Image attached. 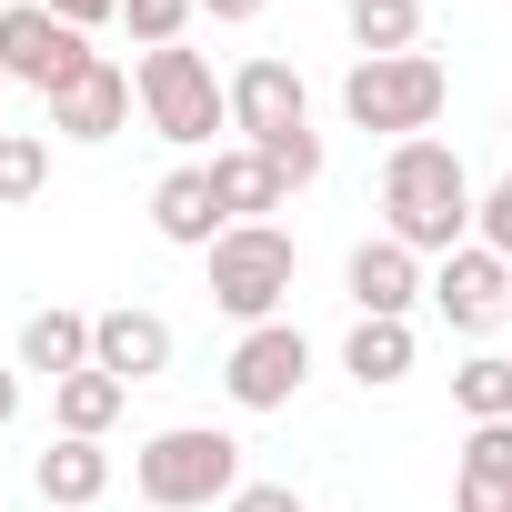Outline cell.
<instances>
[{
    "label": "cell",
    "mask_w": 512,
    "mask_h": 512,
    "mask_svg": "<svg viewBox=\"0 0 512 512\" xmlns=\"http://www.w3.org/2000/svg\"><path fill=\"white\" fill-rule=\"evenodd\" d=\"M472 181H462V151L452 141H392V161H382V231L402 241V251H422V262H452V251L472 241Z\"/></svg>",
    "instance_id": "obj_1"
},
{
    "label": "cell",
    "mask_w": 512,
    "mask_h": 512,
    "mask_svg": "<svg viewBox=\"0 0 512 512\" xmlns=\"http://www.w3.org/2000/svg\"><path fill=\"white\" fill-rule=\"evenodd\" d=\"M131 492L151 512H211V502L241 492V442L221 422H171V432H151L131 452Z\"/></svg>",
    "instance_id": "obj_2"
},
{
    "label": "cell",
    "mask_w": 512,
    "mask_h": 512,
    "mask_svg": "<svg viewBox=\"0 0 512 512\" xmlns=\"http://www.w3.org/2000/svg\"><path fill=\"white\" fill-rule=\"evenodd\" d=\"M201 262H211V312H231L241 332H262V322H282V302H292L302 251H292L282 221H231Z\"/></svg>",
    "instance_id": "obj_3"
},
{
    "label": "cell",
    "mask_w": 512,
    "mask_h": 512,
    "mask_svg": "<svg viewBox=\"0 0 512 512\" xmlns=\"http://www.w3.org/2000/svg\"><path fill=\"white\" fill-rule=\"evenodd\" d=\"M141 121L171 141V151H211V131H231V81L191 51V41H171V51H141Z\"/></svg>",
    "instance_id": "obj_4"
},
{
    "label": "cell",
    "mask_w": 512,
    "mask_h": 512,
    "mask_svg": "<svg viewBox=\"0 0 512 512\" xmlns=\"http://www.w3.org/2000/svg\"><path fill=\"white\" fill-rule=\"evenodd\" d=\"M452 101V71L432 51H392V61H352L342 71V121L352 131H392V141H422Z\"/></svg>",
    "instance_id": "obj_5"
},
{
    "label": "cell",
    "mask_w": 512,
    "mask_h": 512,
    "mask_svg": "<svg viewBox=\"0 0 512 512\" xmlns=\"http://www.w3.org/2000/svg\"><path fill=\"white\" fill-rule=\"evenodd\" d=\"M91 61H101V51H91V31H71L51 0H11V11H0V71H11L21 91L61 101Z\"/></svg>",
    "instance_id": "obj_6"
},
{
    "label": "cell",
    "mask_w": 512,
    "mask_h": 512,
    "mask_svg": "<svg viewBox=\"0 0 512 512\" xmlns=\"http://www.w3.org/2000/svg\"><path fill=\"white\" fill-rule=\"evenodd\" d=\"M302 382H312V342H302L292 322L241 332V342H231V362H221L231 412H292V402H302Z\"/></svg>",
    "instance_id": "obj_7"
},
{
    "label": "cell",
    "mask_w": 512,
    "mask_h": 512,
    "mask_svg": "<svg viewBox=\"0 0 512 512\" xmlns=\"http://www.w3.org/2000/svg\"><path fill=\"white\" fill-rule=\"evenodd\" d=\"M231 131L262 151V141H282V131H312V91H302V71L292 61H241L231 71Z\"/></svg>",
    "instance_id": "obj_8"
},
{
    "label": "cell",
    "mask_w": 512,
    "mask_h": 512,
    "mask_svg": "<svg viewBox=\"0 0 512 512\" xmlns=\"http://www.w3.org/2000/svg\"><path fill=\"white\" fill-rule=\"evenodd\" d=\"M432 312H442L452 332H492V322H512V262H502V251H482V241H462L452 262L432 272Z\"/></svg>",
    "instance_id": "obj_9"
},
{
    "label": "cell",
    "mask_w": 512,
    "mask_h": 512,
    "mask_svg": "<svg viewBox=\"0 0 512 512\" xmlns=\"http://www.w3.org/2000/svg\"><path fill=\"white\" fill-rule=\"evenodd\" d=\"M342 292H352V312H362V322H412V302H422L432 282H422V251H402V241L382 231V241H352Z\"/></svg>",
    "instance_id": "obj_10"
},
{
    "label": "cell",
    "mask_w": 512,
    "mask_h": 512,
    "mask_svg": "<svg viewBox=\"0 0 512 512\" xmlns=\"http://www.w3.org/2000/svg\"><path fill=\"white\" fill-rule=\"evenodd\" d=\"M131 101H141V81L101 51V61L51 101V131H61V141H111V131H131Z\"/></svg>",
    "instance_id": "obj_11"
},
{
    "label": "cell",
    "mask_w": 512,
    "mask_h": 512,
    "mask_svg": "<svg viewBox=\"0 0 512 512\" xmlns=\"http://www.w3.org/2000/svg\"><path fill=\"white\" fill-rule=\"evenodd\" d=\"M91 362H101L111 382H161V372H171V322L141 312V302L91 312Z\"/></svg>",
    "instance_id": "obj_12"
},
{
    "label": "cell",
    "mask_w": 512,
    "mask_h": 512,
    "mask_svg": "<svg viewBox=\"0 0 512 512\" xmlns=\"http://www.w3.org/2000/svg\"><path fill=\"white\" fill-rule=\"evenodd\" d=\"M151 231L181 241V251H211V241L231 231V211H221V191H211V161L161 171V191H151Z\"/></svg>",
    "instance_id": "obj_13"
},
{
    "label": "cell",
    "mask_w": 512,
    "mask_h": 512,
    "mask_svg": "<svg viewBox=\"0 0 512 512\" xmlns=\"http://www.w3.org/2000/svg\"><path fill=\"white\" fill-rule=\"evenodd\" d=\"M31 492H41L51 512H91V502L111 492V452H101V442H81V432H61V442L31 462Z\"/></svg>",
    "instance_id": "obj_14"
},
{
    "label": "cell",
    "mask_w": 512,
    "mask_h": 512,
    "mask_svg": "<svg viewBox=\"0 0 512 512\" xmlns=\"http://www.w3.org/2000/svg\"><path fill=\"white\" fill-rule=\"evenodd\" d=\"M452 512H512V422H472V432H462Z\"/></svg>",
    "instance_id": "obj_15"
},
{
    "label": "cell",
    "mask_w": 512,
    "mask_h": 512,
    "mask_svg": "<svg viewBox=\"0 0 512 512\" xmlns=\"http://www.w3.org/2000/svg\"><path fill=\"white\" fill-rule=\"evenodd\" d=\"M21 372H41V382L91 372V312H71V302L31 312V322H21Z\"/></svg>",
    "instance_id": "obj_16"
},
{
    "label": "cell",
    "mask_w": 512,
    "mask_h": 512,
    "mask_svg": "<svg viewBox=\"0 0 512 512\" xmlns=\"http://www.w3.org/2000/svg\"><path fill=\"white\" fill-rule=\"evenodd\" d=\"M211 191H221V211L231 221H272L292 191H282V171L251 151V141H231V151H211Z\"/></svg>",
    "instance_id": "obj_17"
},
{
    "label": "cell",
    "mask_w": 512,
    "mask_h": 512,
    "mask_svg": "<svg viewBox=\"0 0 512 512\" xmlns=\"http://www.w3.org/2000/svg\"><path fill=\"white\" fill-rule=\"evenodd\" d=\"M342 372H352L362 392H392V382H412V322H352V342H342Z\"/></svg>",
    "instance_id": "obj_18"
},
{
    "label": "cell",
    "mask_w": 512,
    "mask_h": 512,
    "mask_svg": "<svg viewBox=\"0 0 512 512\" xmlns=\"http://www.w3.org/2000/svg\"><path fill=\"white\" fill-rule=\"evenodd\" d=\"M121 402H131V382H111L101 362H91V372H71V382H51V422H61V432H81V442H101V432L121 422Z\"/></svg>",
    "instance_id": "obj_19"
},
{
    "label": "cell",
    "mask_w": 512,
    "mask_h": 512,
    "mask_svg": "<svg viewBox=\"0 0 512 512\" xmlns=\"http://www.w3.org/2000/svg\"><path fill=\"white\" fill-rule=\"evenodd\" d=\"M352 51L362 61H392V51H422V0H352Z\"/></svg>",
    "instance_id": "obj_20"
},
{
    "label": "cell",
    "mask_w": 512,
    "mask_h": 512,
    "mask_svg": "<svg viewBox=\"0 0 512 512\" xmlns=\"http://www.w3.org/2000/svg\"><path fill=\"white\" fill-rule=\"evenodd\" d=\"M51 191V141L41 131H0V211H21Z\"/></svg>",
    "instance_id": "obj_21"
},
{
    "label": "cell",
    "mask_w": 512,
    "mask_h": 512,
    "mask_svg": "<svg viewBox=\"0 0 512 512\" xmlns=\"http://www.w3.org/2000/svg\"><path fill=\"white\" fill-rule=\"evenodd\" d=\"M452 402H462L472 422H512V362H502V352H472V362L452 372Z\"/></svg>",
    "instance_id": "obj_22"
},
{
    "label": "cell",
    "mask_w": 512,
    "mask_h": 512,
    "mask_svg": "<svg viewBox=\"0 0 512 512\" xmlns=\"http://www.w3.org/2000/svg\"><path fill=\"white\" fill-rule=\"evenodd\" d=\"M191 11H201V0H121V31H131L141 51H171V41L191 31Z\"/></svg>",
    "instance_id": "obj_23"
},
{
    "label": "cell",
    "mask_w": 512,
    "mask_h": 512,
    "mask_svg": "<svg viewBox=\"0 0 512 512\" xmlns=\"http://www.w3.org/2000/svg\"><path fill=\"white\" fill-rule=\"evenodd\" d=\"M262 161L282 171V191H312L322 181V131H282V141H262Z\"/></svg>",
    "instance_id": "obj_24"
},
{
    "label": "cell",
    "mask_w": 512,
    "mask_h": 512,
    "mask_svg": "<svg viewBox=\"0 0 512 512\" xmlns=\"http://www.w3.org/2000/svg\"><path fill=\"white\" fill-rule=\"evenodd\" d=\"M472 241H482V251H502V262H512V171H502V181L482 191V211H472Z\"/></svg>",
    "instance_id": "obj_25"
},
{
    "label": "cell",
    "mask_w": 512,
    "mask_h": 512,
    "mask_svg": "<svg viewBox=\"0 0 512 512\" xmlns=\"http://www.w3.org/2000/svg\"><path fill=\"white\" fill-rule=\"evenodd\" d=\"M221 512H302V492H292V482H241Z\"/></svg>",
    "instance_id": "obj_26"
},
{
    "label": "cell",
    "mask_w": 512,
    "mask_h": 512,
    "mask_svg": "<svg viewBox=\"0 0 512 512\" xmlns=\"http://www.w3.org/2000/svg\"><path fill=\"white\" fill-rule=\"evenodd\" d=\"M21 422V372H0V432Z\"/></svg>",
    "instance_id": "obj_27"
},
{
    "label": "cell",
    "mask_w": 512,
    "mask_h": 512,
    "mask_svg": "<svg viewBox=\"0 0 512 512\" xmlns=\"http://www.w3.org/2000/svg\"><path fill=\"white\" fill-rule=\"evenodd\" d=\"M0 11H11V0H0Z\"/></svg>",
    "instance_id": "obj_28"
}]
</instances>
